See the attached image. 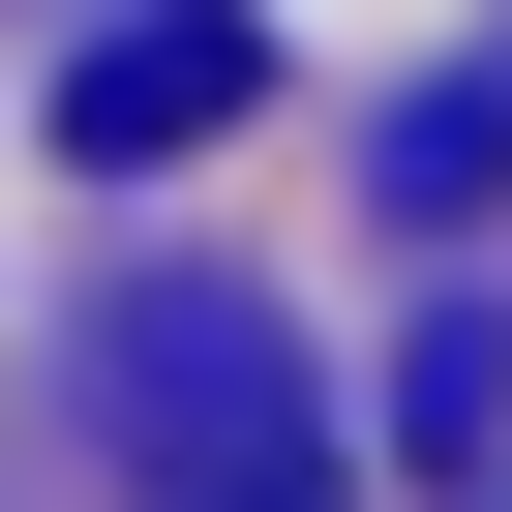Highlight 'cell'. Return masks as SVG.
Masks as SVG:
<instances>
[{
	"instance_id": "cell-1",
	"label": "cell",
	"mask_w": 512,
	"mask_h": 512,
	"mask_svg": "<svg viewBox=\"0 0 512 512\" xmlns=\"http://www.w3.org/2000/svg\"><path fill=\"white\" fill-rule=\"evenodd\" d=\"M91 422H121L151 512H332V422H302L272 302H121V332H91Z\"/></svg>"
},
{
	"instance_id": "cell-2",
	"label": "cell",
	"mask_w": 512,
	"mask_h": 512,
	"mask_svg": "<svg viewBox=\"0 0 512 512\" xmlns=\"http://www.w3.org/2000/svg\"><path fill=\"white\" fill-rule=\"evenodd\" d=\"M241 91H272V61H241V0H121V31L61 61V151H91V181H151V151H211Z\"/></svg>"
}]
</instances>
